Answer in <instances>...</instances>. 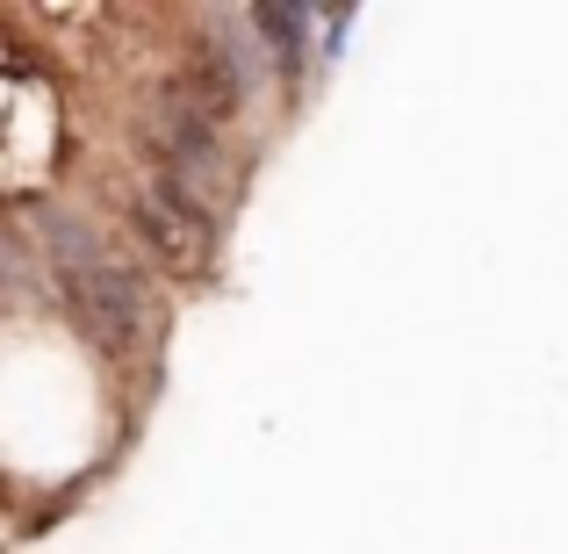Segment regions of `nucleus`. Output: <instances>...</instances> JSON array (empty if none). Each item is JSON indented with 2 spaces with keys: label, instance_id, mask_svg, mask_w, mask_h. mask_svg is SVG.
<instances>
[{
  "label": "nucleus",
  "instance_id": "nucleus-1",
  "mask_svg": "<svg viewBox=\"0 0 568 554\" xmlns=\"http://www.w3.org/2000/svg\"><path fill=\"white\" fill-rule=\"evenodd\" d=\"M138 152H144V167H152L159 181L181 188L194 209H209V216H223V202L237 194L231 138H223V123L173 80V72L144 94V109H138Z\"/></svg>",
  "mask_w": 568,
  "mask_h": 554
},
{
  "label": "nucleus",
  "instance_id": "nucleus-2",
  "mask_svg": "<svg viewBox=\"0 0 568 554\" xmlns=\"http://www.w3.org/2000/svg\"><path fill=\"white\" fill-rule=\"evenodd\" d=\"M130 231H138V245L152 252L166 274H202L209 252H216V216L194 209L187 194L166 188V181L130 188Z\"/></svg>",
  "mask_w": 568,
  "mask_h": 554
},
{
  "label": "nucleus",
  "instance_id": "nucleus-3",
  "mask_svg": "<svg viewBox=\"0 0 568 554\" xmlns=\"http://www.w3.org/2000/svg\"><path fill=\"white\" fill-rule=\"evenodd\" d=\"M317 22H324L317 8H252V29H260V43H266V66L288 72V80L310 66V29Z\"/></svg>",
  "mask_w": 568,
  "mask_h": 554
}]
</instances>
